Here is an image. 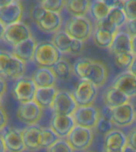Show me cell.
Listing matches in <instances>:
<instances>
[{"label":"cell","mask_w":136,"mask_h":152,"mask_svg":"<svg viewBox=\"0 0 136 152\" xmlns=\"http://www.w3.org/2000/svg\"><path fill=\"white\" fill-rule=\"evenodd\" d=\"M131 53L136 57V36L131 37Z\"/></svg>","instance_id":"bcb514c9"},{"label":"cell","mask_w":136,"mask_h":152,"mask_svg":"<svg viewBox=\"0 0 136 152\" xmlns=\"http://www.w3.org/2000/svg\"><path fill=\"white\" fill-rule=\"evenodd\" d=\"M37 44L33 37L29 38L13 47L12 55L25 64L33 61Z\"/></svg>","instance_id":"e0dca14e"},{"label":"cell","mask_w":136,"mask_h":152,"mask_svg":"<svg viewBox=\"0 0 136 152\" xmlns=\"http://www.w3.org/2000/svg\"><path fill=\"white\" fill-rule=\"evenodd\" d=\"M77 107L72 93L66 90H60L57 91L51 109L55 114L72 116Z\"/></svg>","instance_id":"ba28073f"},{"label":"cell","mask_w":136,"mask_h":152,"mask_svg":"<svg viewBox=\"0 0 136 152\" xmlns=\"http://www.w3.org/2000/svg\"><path fill=\"white\" fill-rule=\"evenodd\" d=\"M108 78V69L103 62L92 59L90 72L86 80L89 81L97 88L104 85Z\"/></svg>","instance_id":"ac0fdd59"},{"label":"cell","mask_w":136,"mask_h":152,"mask_svg":"<svg viewBox=\"0 0 136 152\" xmlns=\"http://www.w3.org/2000/svg\"><path fill=\"white\" fill-rule=\"evenodd\" d=\"M43 109L35 102H26L19 104L17 110V116L26 125L37 124L42 116Z\"/></svg>","instance_id":"9c48e42d"},{"label":"cell","mask_w":136,"mask_h":152,"mask_svg":"<svg viewBox=\"0 0 136 152\" xmlns=\"http://www.w3.org/2000/svg\"><path fill=\"white\" fill-rule=\"evenodd\" d=\"M51 42L61 54H69L73 39L64 30H59L53 34Z\"/></svg>","instance_id":"d4e9b609"},{"label":"cell","mask_w":136,"mask_h":152,"mask_svg":"<svg viewBox=\"0 0 136 152\" xmlns=\"http://www.w3.org/2000/svg\"><path fill=\"white\" fill-rule=\"evenodd\" d=\"M112 113H113V108L109 106H105V108L103 109V112L101 113L102 116H103L105 118L108 119L110 121H112Z\"/></svg>","instance_id":"7bdbcfd3"},{"label":"cell","mask_w":136,"mask_h":152,"mask_svg":"<svg viewBox=\"0 0 136 152\" xmlns=\"http://www.w3.org/2000/svg\"><path fill=\"white\" fill-rule=\"evenodd\" d=\"M127 144V138L122 131L115 129L104 135L103 150L107 151L123 152Z\"/></svg>","instance_id":"9a60e30c"},{"label":"cell","mask_w":136,"mask_h":152,"mask_svg":"<svg viewBox=\"0 0 136 152\" xmlns=\"http://www.w3.org/2000/svg\"><path fill=\"white\" fill-rule=\"evenodd\" d=\"M84 42L73 39V42L71 46L69 54L73 56H80L84 52Z\"/></svg>","instance_id":"f35d334b"},{"label":"cell","mask_w":136,"mask_h":152,"mask_svg":"<svg viewBox=\"0 0 136 152\" xmlns=\"http://www.w3.org/2000/svg\"><path fill=\"white\" fill-rule=\"evenodd\" d=\"M32 37L30 28L26 24L19 21L6 27L2 40L8 45L14 47L19 43Z\"/></svg>","instance_id":"52a82bcc"},{"label":"cell","mask_w":136,"mask_h":152,"mask_svg":"<svg viewBox=\"0 0 136 152\" xmlns=\"http://www.w3.org/2000/svg\"><path fill=\"white\" fill-rule=\"evenodd\" d=\"M16 1H19V0H16Z\"/></svg>","instance_id":"6f0895ef"},{"label":"cell","mask_w":136,"mask_h":152,"mask_svg":"<svg viewBox=\"0 0 136 152\" xmlns=\"http://www.w3.org/2000/svg\"><path fill=\"white\" fill-rule=\"evenodd\" d=\"M127 145L136 151V128H133L127 135Z\"/></svg>","instance_id":"60d3db41"},{"label":"cell","mask_w":136,"mask_h":152,"mask_svg":"<svg viewBox=\"0 0 136 152\" xmlns=\"http://www.w3.org/2000/svg\"><path fill=\"white\" fill-rule=\"evenodd\" d=\"M72 116L76 125L92 129L96 127L102 114L100 109L94 105H90L78 106Z\"/></svg>","instance_id":"277c9868"},{"label":"cell","mask_w":136,"mask_h":152,"mask_svg":"<svg viewBox=\"0 0 136 152\" xmlns=\"http://www.w3.org/2000/svg\"><path fill=\"white\" fill-rule=\"evenodd\" d=\"M75 125L76 124L72 116L53 113L50 121V128L60 138H67Z\"/></svg>","instance_id":"5bb4252c"},{"label":"cell","mask_w":136,"mask_h":152,"mask_svg":"<svg viewBox=\"0 0 136 152\" xmlns=\"http://www.w3.org/2000/svg\"><path fill=\"white\" fill-rule=\"evenodd\" d=\"M57 78L62 81H68L73 74L72 66L67 59L61 58L52 67Z\"/></svg>","instance_id":"4316f807"},{"label":"cell","mask_w":136,"mask_h":152,"mask_svg":"<svg viewBox=\"0 0 136 152\" xmlns=\"http://www.w3.org/2000/svg\"><path fill=\"white\" fill-rule=\"evenodd\" d=\"M7 122H8V118L7 113L4 111V109L2 107H0V132H2L7 127Z\"/></svg>","instance_id":"b9f144b4"},{"label":"cell","mask_w":136,"mask_h":152,"mask_svg":"<svg viewBox=\"0 0 136 152\" xmlns=\"http://www.w3.org/2000/svg\"><path fill=\"white\" fill-rule=\"evenodd\" d=\"M115 63L120 68L127 69L130 67L131 64L134 60L135 56L131 52H127V53H122V54L115 55Z\"/></svg>","instance_id":"836d02e7"},{"label":"cell","mask_w":136,"mask_h":152,"mask_svg":"<svg viewBox=\"0 0 136 152\" xmlns=\"http://www.w3.org/2000/svg\"><path fill=\"white\" fill-rule=\"evenodd\" d=\"M61 55L51 41H41L37 44L33 62L38 67L52 68L61 59Z\"/></svg>","instance_id":"6da1fadb"},{"label":"cell","mask_w":136,"mask_h":152,"mask_svg":"<svg viewBox=\"0 0 136 152\" xmlns=\"http://www.w3.org/2000/svg\"><path fill=\"white\" fill-rule=\"evenodd\" d=\"M94 133L92 129L75 125L67 136V140L74 151H84L90 147L93 142Z\"/></svg>","instance_id":"8992f818"},{"label":"cell","mask_w":136,"mask_h":152,"mask_svg":"<svg viewBox=\"0 0 136 152\" xmlns=\"http://www.w3.org/2000/svg\"><path fill=\"white\" fill-rule=\"evenodd\" d=\"M40 4L47 11L60 14L65 7V0H45Z\"/></svg>","instance_id":"d6a6232c"},{"label":"cell","mask_w":136,"mask_h":152,"mask_svg":"<svg viewBox=\"0 0 136 152\" xmlns=\"http://www.w3.org/2000/svg\"><path fill=\"white\" fill-rule=\"evenodd\" d=\"M112 86L129 98L136 96V77L128 71L118 75L113 80Z\"/></svg>","instance_id":"7c38bea8"},{"label":"cell","mask_w":136,"mask_h":152,"mask_svg":"<svg viewBox=\"0 0 136 152\" xmlns=\"http://www.w3.org/2000/svg\"><path fill=\"white\" fill-rule=\"evenodd\" d=\"M92 59L89 58H79L72 65L73 74L80 79H86L90 72Z\"/></svg>","instance_id":"f1b7e54d"},{"label":"cell","mask_w":136,"mask_h":152,"mask_svg":"<svg viewBox=\"0 0 136 152\" xmlns=\"http://www.w3.org/2000/svg\"><path fill=\"white\" fill-rule=\"evenodd\" d=\"M23 9L21 2L14 1L6 7H0V21L6 27L21 21Z\"/></svg>","instance_id":"4fadbf2b"},{"label":"cell","mask_w":136,"mask_h":152,"mask_svg":"<svg viewBox=\"0 0 136 152\" xmlns=\"http://www.w3.org/2000/svg\"><path fill=\"white\" fill-rule=\"evenodd\" d=\"M61 138L50 128H42L40 135L39 145L41 148H49Z\"/></svg>","instance_id":"1f68e13d"},{"label":"cell","mask_w":136,"mask_h":152,"mask_svg":"<svg viewBox=\"0 0 136 152\" xmlns=\"http://www.w3.org/2000/svg\"><path fill=\"white\" fill-rule=\"evenodd\" d=\"M6 147H5L4 142L2 140V136L0 135V152H6Z\"/></svg>","instance_id":"681fc988"},{"label":"cell","mask_w":136,"mask_h":152,"mask_svg":"<svg viewBox=\"0 0 136 152\" xmlns=\"http://www.w3.org/2000/svg\"><path fill=\"white\" fill-rule=\"evenodd\" d=\"M64 30L72 39L85 42L92 35L93 27L85 16L71 17L65 23Z\"/></svg>","instance_id":"7a4b0ae2"},{"label":"cell","mask_w":136,"mask_h":152,"mask_svg":"<svg viewBox=\"0 0 136 152\" xmlns=\"http://www.w3.org/2000/svg\"><path fill=\"white\" fill-rule=\"evenodd\" d=\"M112 126H113V123L112 121L101 116L95 128L100 134L105 135L112 130Z\"/></svg>","instance_id":"8d00e7d4"},{"label":"cell","mask_w":136,"mask_h":152,"mask_svg":"<svg viewBox=\"0 0 136 152\" xmlns=\"http://www.w3.org/2000/svg\"><path fill=\"white\" fill-rule=\"evenodd\" d=\"M25 65H26L25 63L13 56L11 61L7 66V71L5 72L3 77L8 79H17L23 76L24 72L26 71Z\"/></svg>","instance_id":"83f0119b"},{"label":"cell","mask_w":136,"mask_h":152,"mask_svg":"<svg viewBox=\"0 0 136 152\" xmlns=\"http://www.w3.org/2000/svg\"><path fill=\"white\" fill-rule=\"evenodd\" d=\"M37 89L38 87L32 78L21 76L15 79L12 93L17 102L21 104L34 101Z\"/></svg>","instance_id":"5b68a950"},{"label":"cell","mask_w":136,"mask_h":152,"mask_svg":"<svg viewBox=\"0 0 136 152\" xmlns=\"http://www.w3.org/2000/svg\"><path fill=\"white\" fill-rule=\"evenodd\" d=\"M91 0H65L67 12L72 17L85 16L90 11Z\"/></svg>","instance_id":"cb8c5ba5"},{"label":"cell","mask_w":136,"mask_h":152,"mask_svg":"<svg viewBox=\"0 0 136 152\" xmlns=\"http://www.w3.org/2000/svg\"><path fill=\"white\" fill-rule=\"evenodd\" d=\"M41 31L45 33H55L60 30L62 26L61 14L45 10L42 18L36 23Z\"/></svg>","instance_id":"2e32d148"},{"label":"cell","mask_w":136,"mask_h":152,"mask_svg":"<svg viewBox=\"0 0 136 152\" xmlns=\"http://www.w3.org/2000/svg\"><path fill=\"white\" fill-rule=\"evenodd\" d=\"M7 90V83L2 76H0V95L2 96Z\"/></svg>","instance_id":"ee69618b"},{"label":"cell","mask_w":136,"mask_h":152,"mask_svg":"<svg viewBox=\"0 0 136 152\" xmlns=\"http://www.w3.org/2000/svg\"><path fill=\"white\" fill-rule=\"evenodd\" d=\"M123 152H136V151L135 150H134L133 148H131L130 146H128V145L126 144V147H124L123 151Z\"/></svg>","instance_id":"f907efd6"},{"label":"cell","mask_w":136,"mask_h":152,"mask_svg":"<svg viewBox=\"0 0 136 152\" xmlns=\"http://www.w3.org/2000/svg\"><path fill=\"white\" fill-rule=\"evenodd\" d=\"M127 71L129 72H131L134 76L136 77V57L134 58L133 62H132V64H131V66H130V67H129Z\"/></svg>","instance_id":"f6af8a7d"},{"label":"cell","mask_w":136,"mask_h":152,"mask_svg":"<svg viewBox=\"0 0 136 152\" xmlns=\"http://www.w3.org/2000/svg\"><path fill=\"white\" fill-rule=\"evenodd\" d=\"M107 19L112 26H114L118 29L122 26H125L128 21L122 7L111 9L107 17Z\"/></svg>","instance_id":"4dcf8cb0"},{"label":"cell","mask_w":136,"mask_h":152,"mask_svg":"<svg viewBox=\"0 0 136 152\" xmlns=\"http://www.w3.org/2000/svg\"><path fill=\"white\" fill-rule=\"evenodd\" d=\"M12 53L0 50V76H4V74L7 69V66L11 61Z\"/></svg>","instance_id":"74e56055"},{"label":"cell","mask_w":136,"mask_h":152,"mask_svg":"<svg viewBox=\"0 0 136 152\" xmlns=\"http://www.w3.org/2000/svg\"><path fill=\"white\" fill-rule=\"evenodd\" d=\"M98 88L86 79H81L76 83L72 93L77 106L93 105L98 94Z\"/></svg>","instance_id":"3957f363"},{"label":"cell","mask_w":136,"mask_h":152,"mask_svg":"<svg viewBox=\"0 0 136 152\" xmlns=\"http://www.w3.org/2000/svg\"><path fill=\"white\" fill-rule=\"evenodd\" d=\"M39 1H40V3H41V2H44V1H45V0H39Z\"/></svg>","instance_id":"f5cc1de1"},{"label":"cell","mask_w":136,"mask_h":152,"mask_svg":"<svg viewBox=\"0 0 136 152\" xmlns=\"http://www.w3.org/2000/svg\"><path fill=\"white\" fill-rule=\"evenodd\" d=\"M47 152H74V149L68 140L60 139L52 146L48 148Z\"/></svg>","instance_id":"e575fe53"},{"label":"cell","mask_w":136,"mask_h":152,"mask_svg":"<svg viewBox=\"0 0 136 152\" xmlns=\"http://www.w3.org/2000/svg\"><path fill=\"white\" fill-rule=\"evenodd\" d=\"M14 1L15 0H0V7H6V6L10 4Z\"/></svg>","instance_id":"7dc6e473"},{"label":"cell","mask_w":136,"mask_h":152,"mask_svg":"<svg viewBox=\"0 0 136 152\" xmlns=\"http://www.w3.org/2000/svg\"><path fill=\"white\" fill-rule=\"evenodd\" d=\"M109 50L114 56L131 52V37L126 32L118 31Z\"/></svg>","instance_id":"ffe728a7"},{"label":"cell","mask_w":136,"mask_h":152,"mask_svg":"<svg viewBox=\"0 0 136 152\" xmlns=\"http://www.w3.org/2000/svg\"><path fill=\"white\" fill-rule=\"evenodd\" d=\"M135 121H136V113H135Z\"/></svg>","instance_id":"11a10c76"},{"label":"cell","mask_w":136,"mask_h":152,"mask_svg":"<svg viewBox=\"0 0 136 152\" xmlns=\"http://www.w3.org/2000/svg\"><path fill=\"white\" fill-rule=\"evenodd\" d=\"M38 88L54 86L57 77L52 68L38 67L31 77Z\"/></svg>","instance_id":"d6986e66"},{"label":"cell","mask_w":136,"mask_h":152,"mask_svg":"<svg viewBox=\"0 0 136 152\" xmlns=\"http://www.w3.org/2000/svg\"><path fill=\"white\" fill-rule=\"evenodd\" d=\"M57 91L58 90H57L55 86L38 88L36 91L34 101L40 105L42 109H51Z\"/></svg>","instance_id":"603a6c76"},{"label":"cell","mask_w":136,"mask_h":152,"mask_svg":"<svg viewBox=\"0 0 136 152\" xmlns=\"http://www.w3.org/2000/svg\"><path fill=\"white\" fill-rule=\"evenodd\" d=\"M122 1H123H123H125V0H122Z\"/></svg>","instance_id":"9f6ffc18"},{"label":"cell","mask_w":136,"mask_h":152,"mask_svg":"<svg viewBox=\"0 0 136 152\" xmlns=\"http://www.w3.org/2000/svg\"><path fill=\"white\" fill-rule=\"evenodd\" d=\"M116 33L104 30L103 28L95 26L92 33L93 41L98 47L101 48H108L109 49L112 46L115 36Z\"/></svg>","instance_id":"484cf974"},{"label":"cell","mask_w":136,"mask_h":152,"mask_svg":"<svg viewBox=\"0 0 136 152\" xmlns=\"http://www.w3.org/2000/svg\"><path fill=\"white\" fill-rule=\"evenodd\" d=\"M1 135L4 142L6 150L9 152H23L26 149L21 131L15 128H6Z\"/></svg>","instance_id":"8fae6325"},{"label":"cell","mask_w":136,"mask_h":152,"mask_svg":"<svg viewBox=\"0 0 136 152\" xmlns=\"http://www.w3.org/2000/svg\"><path fill=\"white\" fill-rule=\"evenodd\" d=\"M42 128L38 124L28 125L21 131L22 138L26 148L30 150H36L40 148L39 140Z\"/></svg>","instance_id":"44dd1931"},{"label":"cell","mask_w":136,"mask_h":152,"mask_svg":"<svg viewBox=\"0 0 136 152\" xmlns=\"http://www.w3.org/2000/svg\"><path fill=\"white\" fill-rule=\"evenodd\" d=\"M122 9L123 10L128 21L136 19V0H125L123 1Z\"/></svg>","instance_id":"d590c367"},{"label":"cell","mask_w":136,"mask_h":152,"mask_svg":"<svg viewBox=\"0 0 136 152\" xmlns=\"http://www.w3.org/2000/svg\"><path fill=\"white\" fill-rule=\"evenodd\" d=\"M5 29H6V26L0 21V40L2 39V37H3Z\"/></svg>","instance_id":"c3c4849f"},{"label":"cell","mask_w":136,"mask_h":152,"mask_svg":"<svg viewBox=\"0 0 136 152\" xmlns=\"http://www.w3.org/2000/svg\"><path fill=\"white\" fill-rule=\"evenodd\" d=\"M2 105V96L0 95V107Z\"/></svg>","instance_id":"816d5d0a"},{"label":"cell","mask_w":136,"mask_h":152,"mask_svg":"<svg viewBox=\"0 0 136 152\" xmlns=\"http://www.w3.org/2000/svg\"><path fill=\"white\" fill-rule=\"evenodd\" d=\"M135 113L133 104L130 102L120 106L113 108L112 123L120 128L128 127L135 121Z\"/></svg>","instance_id":"30bf717a"},{"label":"cell","mask_w":136,"mask_h":152,"mask_svg":"<svg viewBox=\"0 0 136 152\" xmlns=\"http://www.w3.org/2000/svg\"><path fill=\"white\" fill-rule=\"evenodd\" d=\"M126 32L131 37L136 36V19L127 21L126 23Z\"/></svg>","instance_id":"ab89813d"},{"label":"cell","mask_w":136,"mask_h":152,"mask_svg":"<svg viewBox=\"0 0 136 152\" xmlns=\"http://www.w3.org/2000/svg\"><path fill=\"white\" fill-rule=\"evenodd\" d=\"M110 7L104 2L100 0H94L92 2L90 8L91 16L95 21V22L100 21L105 19L109 14Z\"/></svg>","instance_id":"f546056e"},{"label":"cell","mask_w":136,"mask_h":152,"mask_svg":"<svg viewBox=\"0 0 136 152\" xmlns=\"http://www.w3.org/2000/svg\"><path fill=\"white\" fill-rule=\"evenodd\" d=\"M100 1H103V2H106V1H107V0H100Z\"/></svg>","instance_id":"db71d44e"},{"label":"cell","mask_w":136,"mask_h":152,"mask_svg":"<svg viewBox=\"0 0 136 152\" xmlns=\"http://www.w3.org/2000/svg\"><path fill=\"white\" fill-rule=\"evenodd\" d=\"M128 97L123 94L121 91L117 90L112 86L107 88L103 94V102L104 103L105 106H109L112 108L120 106L129 102Z\"/></svg>","instance_id":"7402d4cb"}]
</instances>
